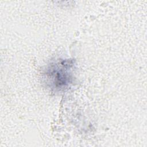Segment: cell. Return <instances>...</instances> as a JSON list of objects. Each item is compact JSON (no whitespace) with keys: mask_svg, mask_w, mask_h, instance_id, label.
<instances>
[{"mask_svg":"<svg viewBox=\"0 0 147 147\" xmlns=\"http://www.w3.org/2000/svg\"><path fill=\"white\" fill-rule=\"evenodd\" d=\"M74 62L71 59H60L48 65L44 79L47 86L52 90L61 91L72 82Z\"/></svg>","mask_w":147,"mask_h":147,"instance_id":"cell-1","label":"cell"}]
</instances>
